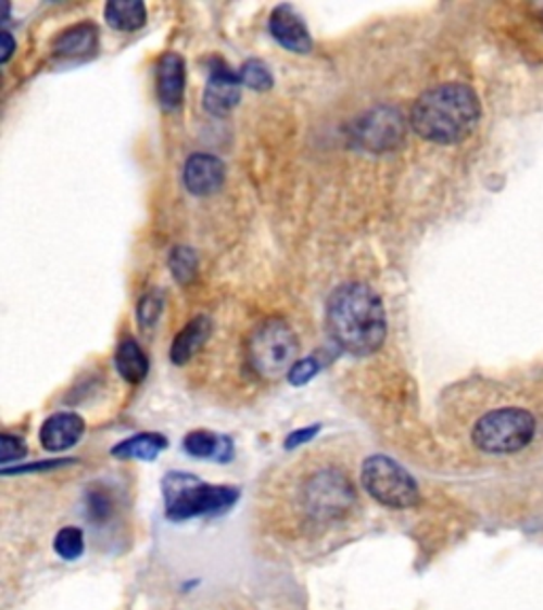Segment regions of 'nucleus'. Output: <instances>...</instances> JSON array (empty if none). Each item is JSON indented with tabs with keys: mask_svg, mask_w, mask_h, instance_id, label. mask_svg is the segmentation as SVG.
<instances>
[{
	"mask_svg": "<svg viewBox=\"0 0 543 610\" xmlns=\"http://www.w3.org/2000/svg\"><path fill=\"white\" fill-rule=\"evenodd\" d=\"M53 549L55 554L66 560V562H73V560H79L86 551V536H84V530L81 528H75V525H66L62 528L55 538H53Z\"/></svg>",
	"mask_w": 543,
	"mask_h": 610,
	"instance_id": "obj_20",
	"label": "nucleus"
},
{
	"mask_svg": "<svg viewBox=\"0 0 543 610\" xmlns=\"http://www.w3.org/2000/svg\"><path fill=\"white\" fill-rule=\"evenodd\" d=\"M164 304H166L164 293L157 291V289H155V291H149L147 295H142L140 302L136 305L138 322H140L144 329L153 327V325L160 320L162 312H164Z\"/></svg>",
	"mask_w": 543,
	"mask_h": 610,
	"instance_id": "obj_23",
	"label": "nucleus"
},
{
	"mask_svg": "<svg viewBox=\"0 0 543 610\" xmlns=\"http://www.w3.org/2000/svg\"><path fill=\"white\" fill-rule=\"evenodd\" d=\"M529 13L533 20H538L543 26V2H531L529 4Z\"/></svg>",
	"mask_w": 543,
	"mask_h": 610,
	"instance_id": "obj_29",
	"label": "nucleus"
},
{
	"mask_svg": "<svg viewBox=\"0 0 543 610\" xmlns=\"http://www.w3.org/2000/svg\"><path fill=\"white\" fill-rule=\"evenodd\" d=\"M226 182V164L209 153H193L182 168V185L189 193L206 198L217 193Z\"/></svg>",
	"mask_w": 543,
	"mask_h": 610,
	"instance_id": "obj_10",
	"label": "nucleus"
},
{
	"mask_svg": "<svg viewBox=\"0 0 543 610\" xmlns=\"http://www.w3.org/2000/svg\"><path fill=\"white\" fill-rule=\"evenodd\" d=\"M357 505V487L344 471L336 467L317 469L304 478L295 492L298 528L306 536L327 534L346 522Z\"/></svg>",
	"mask_w": 543,
	"mask_h": 610,
	"instance_id": "obj_3",
	"label": "nucleus"
},
{
	"mask_svg": "<svg viewBox=\"0 0 543 610\" xmlns=\"http://www.w3.org/2000/svg\"><path fill=\"white\" fill-rule=\"evenodd\" d=\"M155 79H157V98L164 111L179 109L185 93V62L181 55L175 51L164 53L157 62Z\"/></svg>",
	"mask_w": 543,
	"mask_h": 610,
	"instance_id": "obj_12",
	"label": "nucleus"
},
{
	"mask_svg": "<svg viewBox=\"0 0 543 610\" xmlns=\"http://www.w3.org/2000/svg\"><path fill=\"white\" fill-rule=\"evenodd\" d=\"M26 454H28V447L20 436L9 435V433L0 435V462L2 465L22 460Z\"/></svg>",
	"mask_w": 543,
	"mask_h": 610,
	"instance_id": "obj_26",
	"label": "nucleus"
},
{
	"mask_svg": "<svg viewBox=\"0 0 543 610\" xmlns=\"http://www.w3.org/2000/svg\"><path fill=\"white\" fill-rule=\"evenodd\" d=\"M482 104L476 89L465 84H442L418 96L409 113V126L435 144H458L478 128Z\"/></svg>",
	"mask_w": 543,
	"mask_h": 610,
	"instance_id": "obj_2",
	"label": "nucleus"
},
{
	"mask_svg": "<svg viewBox=\"0 0 543 610\" xmlns=\"http://www.w3.org/2000/svg\"><path fill=\"white\" fill-rule=\"evenodd\" d=\"M113 513V500L106 490H91L88 494V518L91 522L102 523Z\"/></svg>",
	"mask_w": 543,
	"mask_h": 610,
	"instance_id": "obj_25",
	"label": "nucleus"
},
{
	"mask_svg": "<svg viewBox=\"0 0 543 610\" xmlns=\"http://www.w3.org/2000/svg\"><path fill=\"white\" fill-rule=\"evenodd\" d=\"M166 518L185 522L200 516H217L236 505L240 492L231 485H213L191 473H168L162 481Z\"/></svg>",
	"mask_w": 543,
	"mask_h": 610,
	"instance_id": "obj_4",
	"label": "nucleus"
},
{
	"mask_svg": "<svg viewBox=\"0 0 543 610\" xmlns=\"http://www.w3.org/2000/svg\"><path fill=\"white\" fill-rule=\"evenodd\" d=\"M98 47V30L93 24H77L64 30L55 43L53 51L60 58H84L93 53Z\"/></svg>",
	"mask_w": 543,
	"mask_h": 610,
	"instance_id": "obj_16",
	"label": "nucleus"
},
{
	"mask_svg": "<svg viewBox=\"0 0 543 610\" xmlns=\"http://www.w3.org/2000/svg\"><path fill=\"white\" fill-rule=\"evenodd\" d=\"M362 485L376 503L389 509H412L420 503V490L414 478L382 454L363 460Z\"/></svg>",
	"mask_w": 543,
	"mask_h": 610,
	"instance_id": "obj_7",
	"label": "nucleus"
},
{
	"mask_svg": "<svg viewBox=\"0 0 543 610\" xmlns=\"http://www.w3.org/2000/svg\"><path fill=\"white\" fill-rule=\"evenodd\" d=\"M211 333H213V320L209 316L193 318L175 338L171 348V360L179 367L187 365L200 350L204 348Z\"/></svg>",
	"mask_w": 543,
	"mask_h": 610,
	"instance_id": "obj_14",
	"label": "nucleus"
},
{
	"mask_svg": "<svg viewBox=\"0 0 543 610\" xmlns=\"http://www.w3.org/2000/svg\"><path fill=\"white\" fill-rule=\"evenodd\" d=\"M272 37L282 45L285 49L293 53H311L313 51V37L304 20L295 13L289 4H278L272 11L270 22Z\"/></svg>",
	"mask_w": 543,
	"mask_h": 610,
	"instance_id": "obj_11",
	"label": "nucleus"
},
{
	"mask_svg": "<svg viewBox=\"0 0 543 610\" xmlns=\"http://www.w3.org/2000/svg\"><path fill=\"white\" fill-rule=\"evenodd\" d=\"M242 86L255 89V91H268L274 86V77H272L270 68L262 62V60H249L242 64V68L238 71Z\"/></svg>",
	"mask_w": 543,
	"mask_h": 610,
	"instance_id": "obj_22",
	"label": "nucleus"
},
{
	"mask_svg": "<svg viewBox=\"0 0 543 610\" xmlns=\"http://www.w3.org/2000/svg\"><path fill=\"white\" fill-rule=\"evenodd\" d=\"M84 433H86V422L81 416L73 411H60L43 422L39 441L47 452H64L77 445Z\"/></svg>",
	"mask_w": 543,
	"mask_h": 610,
	"instance_id": "obj_13",
	"label": "nucleus"
},
{
	"mask_svg": "<svg viewBox=\"0 0 543 610\" xmlns=\"http://www.w3.org/2000/svg\"><path fill=\"white\" fill-rule=\"evenodd\" d=\"M168 265L179 284H191L198 274V255L189 246H177L168 257Z\"/></svg>",
	"mask_w": 543,
	"mask_h": 610,
	"instance_id": "obj_21",
	"label": "nucleus"
},
{
	"mask_svg": "<svg viewBox=\"0 0 543 610\" xmlns=\"http://www.w3.org/2000/svg\"><path fill=\"white\" fill-rule=\"evenodd\" d=\"M168 447L166 436L160 433H140V435L130 436L122 443H117L111 454L115 458H124V460H155L164 449Z\"/></svg>",
	"mask_w": 543,
	"mask_h": 610,
	"instance_id": "obj_17",
	"label": "nucleus"
},
{
	"mask_svg": "<svg viewBox=\"0 0 543 610\" xmlns=\"http://www.w3.org/2000/svg\"><path fill=\"white\" fill-rule=\"evenodd\" d=\"M106 24L119 33L140 30L147 22V9L140 0H111L104 9Z\"/></svg>",
	"mask_w": 543,
	"mask_h": 610,
	"instance_id": "obj_18",
	"label": "nucleus"
},
{
	"mask_svg": "<svg viewBox=\"0 0 543 610\" xmlns=\"http://www.w3.org/2000/svg\"><path fill=\"white\" fill-rule=\"evenodd\" d=\"M406 138V117L395 106H376L362 115L351 131L357 149L367 153L395 151Z\"/></svg>",
	"mask_w": 543,
	"mask_h": 610,
	"instance_id": "obj_8",
	"label": "nucleus"
},
{
	"mask_svg": "<svg viewBox=\"0 0 543 610\" xmlns=\"http://www.w3.org/2000/svg\"><path fill=\"white\" fill-rule=\"evenodd\" d=\"M295 331L282 318L264 320L249 340L251 369L264 380H278L300 360Z\"/></svg>",
	"mask_w": 543,
	"mask_h": 610,
	"instance_id": "obj_6",
	"label": "nucleus"
},
{
	"mask_svg": "<svg viewBox=\"0 0 543 610\" xmlns=\"http://www.w3.org/2000/svg\"><path fill=\"white\" fill-rule=\"evenodd\" d=\"M0 41H2V49H0V62H2V64H7V62H9V58H11V53H13V49H15V43H13L11 33H7V30H2Z\"/></svg>",
	"mask_w": 543,
	"mask_h": 610,
	"instance_id": "obj_28",
	"label": "nucleus"
},
{
	"mask_svg": "<svg viewBox=\"0 0 543 610\" xmlns=\"http://www.w3.org/2000/svg\"><path fill=\"white\" fill-rule=\"evenodd\" d=\"M320 360H318L317 356H306V358H300L293 367H291V371L287 373V380H289V384L291 386H304V384H308L315 376H317L318 371H320Z\"/></svg>",
	"mask_w": 543,
	"mask_h": 610,
	"instance_id": "obj_24",
	"label": "nucleus"
},
{
	"mask_svg": "<svg viewBox=\"0 0 543 610\" xmlns=\"http://www.w3.org/2000/svg\"><path fill=\"white\" fill-rule=\"evenodd\" d=\"M182 447L193 458H215L229 462L233 456V443L229 436L215 435L209 431H193L185 436Z\"/></svg>",
	"mask_w": 543,
	"mask_h": 610,
	"instance_id": "obj_15",
	"label": "nucleus"
},
{
	"mask_svg": "<svg viewBox=\"0 0 543 610\" xmlns=\"http://www.w3.org/2000/svg\"><path fill=\"white\" fill-rule=\"evenodd\" d=\"M318 433H320V427H318V424H313V427H308V429H300V431H295V433H291V435L287 436L285 447H287V449H295V447H300V445L313 441Z\"/></svg>",
	"mask_w": 543,
	"mask_h": 610,
	"instance_id": "obj_27",
	"label": "nucleus"
},
{
	"mask_svg": "<svg viewBox=\"0 0 543 610\" xmlns=\"http://www.w3.org/2000/svg\"><path fill=\"white\" fill-rule=\"evenodd\" d=\"M331 342L353 356H369L387 340V312L380 295L363 284L346 282L338 287L325 309Z\"/></svg>",
	"mask_w": 543,
	"mask_h": 610,
	"instance_id": "obj_1",
	"label": "nucleus"
},
{
	"mask_svg": "<svg viewBox=\"0 0 543 610\" xmlns=\"http://www.w3.org/2000/svg\"><path fill=\"white\" fill-rule=\"evenodd\" d=\"M115 367L126 382L140 384L149 373V358L132 338H126L115 354Z\"/></svg>",
	"mask_w": 543,
	"mask_h": 610,
	"instance_id": "obj_19",
	"label": "nucleus"
},
{
	"mask_svg": "<svg viewBox=\"0 0 543 610\" xmlns=\"http://www.w3.org/2000/svg\"><path fill=\"white\" fill-rule=\"evenodd\" d=\"M538 433V420L522 407H498L487 411L471 431L473 445L484 454L522 452Z\"/></svg>",
	"mask_w": 543,
	"mask_h": 610,
	"instance_id": "obj_5",
	"label": "nucleus"
},
{
	"mask_svg": "<svg viewBox=\"0 0 543 610\" xmlns=\"http://www.w3.org/2000/svg\"><path fill=\"white\" fill-rule=\"evenodd\" d=\"M240 93H242L240 73L231 71L224 60H213L209 84L202 98L204 109L211 115L224 117L231 109H236V104L240 102Z\"/></svg>",
	"mask_w": 543,
	"mask_h": 610,
	"instance_id": "obj_9",
	"label": "nucleus"
}]
</instances>
